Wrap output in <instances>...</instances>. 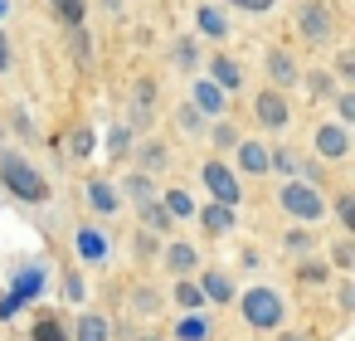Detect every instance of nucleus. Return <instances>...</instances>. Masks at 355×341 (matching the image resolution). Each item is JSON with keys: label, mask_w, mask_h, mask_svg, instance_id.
<instances>
[{"label": "nucleus", "mask_w": 355, "mask_h": 341, "mask_svg": "<svg viewBox=\"0 0 355 341\" xmlns=\"http://www.w3.org/2000/svg\"><path fill=\"white\" fill-rule=\"evenodd\" d=\"M205 181H209V190L219 195V205H229V210H234V205L243 200V195H239V181H234L219 161H209V166H205Z\"/></svg>", "instance_id": "nucleus-5"}, {"label": "nucleus", "mask_w": 355, "mask_h": 341, "mask_svg": "<svg viewBox=\"0 0 355 341\" xmlns=\"http://www.w3.org/2000/svg\"><path fill=\"white\" fill-rule=\"evenodd\" d=\"M306 244H311L306 229H292V234H287V249H306Z\"/></svg>", "instance_id": "nucleus-35"}, {"label": "nucleus", "mask_w": 355, "mask_h": 341, "mask_svg": "<svg viewBox=\"0 0 355 341\" xmlns=\"http://www.w3.org/2000/svg\"><path fill=\"white\" fill-rule=\"evenodd\" d=\"M336 263L350 268V263H355V249H350V244H336Z\"/></svg>", "instance_id": "nucleus-36"}, {"label": "nucleus", "mask_w": 355, "mask_h": 341, "mask_svg": "<svg viewBox=\"0 0 355 341\" xmlns=\"http://www.w3.org/2000/svg\"><path fill=\"white\" fill-rule=\"evenodd\" d=\"M146 122H151V78L137 83V127H146Z\"/></svg>", "instance_id": "nucleus-20"}, {"label": "nucleus", "mask_w": 355, "mask_h": 341, "mask_svg": "<svg viewBox=\"0 0 355 341\" xmlns=\"http://www.w3.org/2000/svg\"><path fill=\"white\" fill-rule=\"evenodd\" d=\"M40 288H44V273H40V268H25V273L15 278V292H10V297H0V317H10V312H15L25 297H35Z\"/></svg>", "instance_id": "nucleus-4"}, {"label": "nucleus", "mask_w": 355, "mask_h": 341, "mask_svg": "<svg viewBox=\"0 0 355 341\" xmlns=\"http://www.w3.org/2000/svg\"><path fill=\"white\" fill-rule=\"evenodd\" d=\"M0 181H6V190H15V195H20V200H30V205L49 200L44 176H40L25 156H15V151H0Z\"/></svg>", "instance_id": "nucleus-1"}, {"label": "nucleus", "mask_w": 355, "mask_h": 341, "mask_svg": "<svg viewBox=\"0 0 355 341\" xmlns=\"http://www.w3.org/2000/svg\"><path fill=\"white\" fill-rule=\"evenodd\" d=\"M234 6H243V10H268L272 0H234Z\"/></svg>", "instance_id": "nucleus-39"}, {"label": "nucleus", "mask_w": 355, "mask_h": 341, "mask_svg": "<svg viewBox=\"0 0 355 341\" xmlns=\"http://www.w3.org/2000/svg\"><path fill=\"white\" fill-rule=\"evenodd\" d=\"M112 151H117V156L127 151V127H117V132H112Z\"/></svg>", "instance_id": "nucleus-38"}, {"label": "nucleus", "mask_w": 355, "mask_h": 341, "mask_svg": "<svg viewBox=\"0 0 355 341\" xmlns=\"http://www.w3.org/2000/svg\"><path fill=\"white\" fill-rule=\"evenodd\" d=\"M253 113H258L263 127H287V103H282V93H258Z\"/></svg>", "instance_id": "nucleus-6"}, {"label": "nucleus", "mask_w": 355, "mask_h": 341, "mask_svg": "<svg viewBox=\"0 0 355 341\" xmlns=\"http://www.w3.org/2000/svg\"><path fill=\"white\" fill-rule=\"evenodd\" d=\"M69 151H73V156H78V161H83V156H88V151H93V132H88V127H78V132H73V137H69Z\"/></svg>", "instance_id": "nucleus-24"}, {"label": "nucleus", "mask_w": 355, "mask_h": 341, "mask_svg": "<svg viewBox=\"0 0 355 341\" xmlns=\"http://www.w3.org/2000/svg\"><path fill=\"white\" fill-rule=\"evenodd\" d=\"M35 341H69V331H64V322H59V317L40 312V322H35Z\"/></svg>", "instance_id": "nucleus-13"}, {"label": "nucleus", "mask_w": 355, "mask_h": 341, "mask_svg": "<svg viewBox=\"0 0 355 341\" xmlns=\"http://www.w3.org/2000/svg\"><path fill=\"white\" fill-rule=\"evenodd\" d=\"M268 74H272L277 83H292V78H297V64H292L287 54H268Z\"/></svg>", "instance_id": "nucleus-17"}, {"label": "nucleus", "mask_w": 355, "mask_h": 341, "mask_svg": "<svg viewBox=\"0 0 355 341\" xmlns=\"http://www.w3.org/2000/svg\"><path fill=\"white\" fill-rule=\"evenodd\" d=\"M200 30L219 40V35H224V15H219V10H205V6H200Z\"/></svg>", "instance_id": "nucleus-23"}, {"label": "nucleus", "mask_w": 355, "mask_h": 341, "mask_svg": "<svg viewBox=\"0 0 355 341\" xmlns=\"http://www.w3.org/2000/svg\"><path fill=\"white\" fill-rule=\"evenodd\" d=\"M345 147H350V137H345L340 127H321V132H316V151H321V156L336 161V156H345Z\"/></svg>", "instance_id": "nucleus-8"}, {"label": "nucleus", "mask_w": 355, "mask_h": 341, "mask_svg": "<svg viewBox=\"0 0 355 341\" xmlns=\"http://www.w3.org/2000/svg\"><path fill=\"white\" fill-rule=\"evenodd\" d=\"M0 69H10V40L0 35Z\"/></svg>", "instance_id": "nucleus-40"}, {"label": "nucleus", "mask_w": 355, "mask_h": 341, "mask_svg": "<svg viewBox=\"0 0 355 341\" xmlns=\"http://www.w3.org/2000/svg\"><path fill=\"white\" fill-rule=\"evenodd\" d=\"M73 54L88 59V30H73Z\"/></svg>", "instance_id": "nucleus-33"}, {"label": "nucleus", "mask_w": 355, "mask_h": 341, "mask_svg": "<svg viewBox=\"0 0 355 341\" xmlns=\"http://www.w3.org/2000/svg\"><path fill=\"white\" fill-rule=\"evenodd\" d=\"M306 88H311L316 98H331V78H326V74H311V78H306Z\"/></svg>", "instance_id": "nucleus-30"}, {"label": "nucleus", "mask_w": 355, "mask_h": 341, "mask_svg": "<svg viewBox=\"0 0 355 341\" xmlns=\"http://www.w3.org/2000/svg\"><path fill=\"white\" fill-rule=\"evenodd\" d=\"M336 210H340V219H345V224H355V195H340V205H336Z\"/></svg>", "instance_id": "nucleus-32"}, {"label": "nucleus", "mask_w": 355, "mask_h": 341, "mask_svg": "<svg viewBox=\"0 0 355 341\" xmlns=\"http://www.w3.org/2000/svg\"><path fill=\"white\" fill-rule=\"evenodd\" d=\"M302 35L316 40V44L331 35V15H326V6H302Z\"/></svg>", "instance_id": "nucleus-7"}, {"label": "nucleus", "mask_w": 355, "mask_h": 341, "mask_svg": "<svg viewBox=\"0 0 355 341\" xmlns=\"http://www.w3.org/2000/svg\"><path fill=\"white\" fill-rule=\"evenodd\" d=\"M205 292H209L214 302H229V297H234V288H229L224 273H205Z\"/></svg>", "instance_id": "nucleus-21"}, {"label": "nucleus", "mask_w": 355, "mask_h": 341, "mask_svg": "<svg viewBox=\"0 0 355 341\" xmlns=\"http://www.w3.org/2000/svg\"><path fill=\"white\" fill-rule=\"evenodd\" d=\"M195 103H200V113H209V117L224 108V98H219V88H214V83H195Z\"/></svg>", "instance_id": "nucleus-15"}, {"label": "nucleus", "mask_w": 355, "mask_h": 341, "mask_svg": "<svg viewBox=\"0 0 355 341\" xmlns=\"http://www.w3.org/2000/svg\"><path fill=\"white\" fill-rule=\"evenodd\" d=\"M127 195H137V200H151V181H146V176H132V181H127Z\"/></svg>", "instance_id": "nucleus-29"}, {"label": "nucleus", "mask_w": 355, "mask_h": 341, "mask_svg": "<svg viewBox=\"0 0 355 341\" xmlns=\"http://www.w3.org/2000/svg\"><path fill=\"white\" fill-rule=\"evenodd\" d=\"M302 283H326V263H302Z\"/></svg>", "instance_id": "nucleus-31"}, {"label": "nucleus", "mask_w": 355, "mask_h": 341, "mask_svg": "<svg viewBox=\"0 0 355 341\" xmlns=\"http://www.w3.org/2000/svg\"><path fill=\"white\" fill-rule=\"evenodd\" d=\"M175 302H180V307H200V288H195V283H180V288H175Z\"/></svg>", "instance_id": "nucleus-28"}, {"label": "nucleus", "mask_w": 355, "mask_h": 341, "mask_svg": "<svg viewBox=\"0 0 355 341\" xmlns=\"http://www.w3.org/2000/svg\"><path fill=\"white\" fill-rule=\"evenodd\" d=\"M88 205H93V210H103V215H107V210H117L112 185H107V181H88Z\"/></svg>", "instance_id": "nucleus-12"}, {"label": "nucleus", "mask_w": 355, "mask_h": 341, "mask_svg": "<svg viewBox=\"0 0 355 341\" xmlns=\"http://www.w3.org/2000/svg\"><path fill=\"white\" fill-rule=\"evenodd\" d=\"M141 166H146V171H161V166H166V147H156V142L141 147Z\"/></svg>", "instance_id": "nucleus-25"}, {"label": "nucleus", "mask_w": 355, "mask_h": 341, "mask_svg": "<svg viewBox=\"0 0 355 341\" xmlns=\"http://www.w3.org/2000/svg\"><path fill=\"white\" fill-rule=\"evenodd\" d=\"M205 336H209V322H200V317L180 322V341H205Z\"/></svg>", "instance_id": "nucleus-22"}, {"label": "nucleus", "mask_w": 355, "mask_h": 341, "mask_svg": "<svg viewBox=\"0 0 355 341\" xmlns=\"http://www.w3.org/2000/svg\"><path fill=\"white\" fill-rule=\"evenodd\" d=\"M166 263H171L175 273H190V268H195V249H190V244H171Z\"/></svg>", "instance_id": "nucleus-18"}, {"label": "nucleus", "mask_w": 355, "mask_h": 341, "mask_svg": "<svg viewBox=\"0 0 355 341\" xmlns=\"http://www.w3.org/2000/svg\"><path fill=\"white\" fill-rule=\"evenodd\" d=\"M336 108H340V117H355V98H350V93H340V103H336Z\"/></svg>", "instance_id": "nucleus-37"}, {"label": "nucleus", "mask_w": 355, "mask_h": 341, "mask_svg": "<svg viewBox=\"0 0 355 341\" xmlns=\"http://www.w3.org/2000/svg\"><path fill=\"white\" fill-rule=\"evenodd\" d=\"M200 224H205L209 234H224V229H234V210H229V205H209V210L200 215Z\"/></svg>", "instance_id": "nucleus-10"}, {"label": "nucleus", "mask_w": 355, "mask_h": 341, "mask_svg": "<svg viewBox=\"0 0 355 341\" xmlns=\"http://www.w3.org/2000/svg\"><path fill=\"white\" fill-rule=\"evenodd\" d=\"M78 253L98 263V258L107 253V234H103V229H78Z\"/></svg>", "instance_id": "nucleus-9"}, {"label": "nucleus", "mask_w": 355, "mask_h": 341, "mask_svg": "<svg viewBox=\"0 0 355 341\" xmlns=\"http://www.w3.org/2000/svg\"><path fill=\"white\" fill-rule=\"evenodd\" d=\"M54 6H59V15L69 25H83V0H54Z\"/></svg>", "instance_id": "nucleus-27"}, {"label": "nucleus", "mask_w": 355, "mask_h": 341, "mask_svg": "<svg viewBox=\"0 0 355 341\" xmlns=\"http://www.w3.org/2000/svg\"><path fill=\"white\" fill-rule=\"evenodd\" d=\"M175 59H180V64L190 69V64H195V44H190V40H180V49H175Z\"/></svg>", "instance_id": "nucleus-34"}, {"label": "nucleus", "mask_w": 355, "mask_h": 341, "mask_svg": "<svg viewBox=\"0 0 355 341\" xmlns=\"http://www.w3.org/2000/svg\"><path fill=\"white\" fill-rule=\"evenodd\" d=\"M78 341H107V322L88 312V317L78 322Z\"/></svg>", "instance_id": "nucleus-19"}, {"label": "nucleus", "mask_w": 355, "mask_h": 341, "mask_svg": "<svg viewBox=\"0 0 355 341\" xmlns=\"http://www.w3.org/2000/svg\"><path fill=\"white\" fill-rule=\"evenodd\" d=\"M282 341H306V336H282Z\"/></svg>", "instance_id": "nucleus-41"}, {"label": "nucleus", "mask_w": 355, "mask_h": 341, "mask_svg": "<svg viewBox=\"0 0 355 341\" xmlns=\"http://www.w3.org/2000/svg\"><path fill=\"white\" fill-rule=\"evenodd\" d=\"M243 317L253 326H277L282 322V297L272 288H253V292H243Z\"/></svg>", "instance_id": "nucleus-2"}, {"label": "nucleus", "mask_w": 355, "mask_h": 341, "mask_svg": "<svg viewBox=\"0 0 355 341\" xmlns=\"http://www.w3.org/2000/svg\"><path fill=\"white\" fill-rule=\"evenodd\" d=\"M166 210H171V215H195V205H190L185 190H171V195H166Z\"/></svg>", "instance_id": "nucleus-26"}, {"label": "nucleus", "mask_w": 355, "mask_h": 341, "mask_svg": "<svg viewBox=\"0 0 355 341\" xmlns=\"http://www.w3.org/2000/svg\"><path fill=\"white\" fill-rule=\"evenodd\" d=\"M141 219H146V229H171V210L156 200H141Z\"/></svg>", "instance_id": "nucleus-16"}, {"label": "nucleus", "mask_w": 355, "mask_h": 341, "mask_svg": "<svg viewBox=\"0 0 355 341\" xmlns=\"http://www.w3.org/2000/svg\"><path fill=\"white\" fill-rule=\"evenodd\" d=\"M239 161H243V171H253V176L272 166V161H268V151H263L258 142H243V147H239Z\"/></svg>", "instance_id": "nucleus-11"}, {"label": "nucleus", "mask_w": 355, "mask_h": 341, "mask_svg": "<svg viewBox=\"0 0 355 341\" xmlns=\"http://www.w3.org/2000/svg\"><path fill=\"white\" fill-rule=\"evenodd\" d=\"M239 83H243L239 64L234 59H214V88H239Z\"/></svg>", "instance_id": "nucleus-14"}, {"label": "nucleus", "mask_w": 355, "mask_h": 341, "mask_svg": "<svg viewBox=\"0 0 355 341\" xmlns=\"http://www.w3.org/2000/svg\"><path fill=\"white\" fill-rule=\"evenodd\" d=\"M282 205H287L297 219H321V210H326L311 185H287V190H282Z\"/></svg>", "instance_id": "nucleus-3"}, {"label": "nucleus", "mask_w": 355, "mask_h": 341, "mask_svg": "<svg viewBox=\"0 0 355 341\" xmlns=\"http://www.w3.org/2000/svg\"><path fill=\"white\" fill-rule=\"evenodd\" d=\"M0 15H6V0H0Z\"/></svg>", "instance_id": "nucleus-42"}]
</instances>
